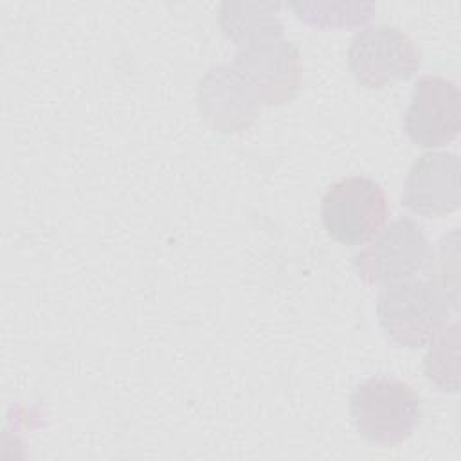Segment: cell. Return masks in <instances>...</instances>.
Here are the masks:
<instances>
[{"mask_svg":"<svg viewBox=\"0 0 461 461\" xmlns=\"http://www.w3.org/2000/svg\"><path fill=\"white\" fill-rule=\"evenodd\" d=\"M452 308L448 295L432 279L416 277L382 286L376 315L389 340L420 349L447 328Z\"/></svg>","mask_w":461,"mask_h":461,"instance_id":"cell-1","label":"cell"},{"mask_svg":"<svg viewBox=\"0 0 461 461\" xmlns=\"http://www.w3.org/2000/svg\"><path fill=\"white\" fill-rule=\"evenodd\" d=\"M403 130L421 148H439L452 142L461 130L457 85L441 76H420L403 115Z\"/></svg>","mask_w":461,"mask_h":461,"instance_id":"cell-7","label":"cell"},{"mask_svg":"<svg viewBox=\"0 0 461 461\" xmlns=\"http://www.w3.org/2000/svg\"><path fill=\"white\" fill-rule=\"evenodd\" d=\"M461 164L456 153L427 151L409 169L402 205L425 218H441L459 207Z\"/></svg>","mask_w":461,"mask_h":461,"instance_id":"cell-8","label":"cell"},{"mask_svg":"<svg viewBox=\"0 0 461 461\" xmlns=\"http://www.w3.org/2000/svg\"><path fill=\"white\" fill-rule=\"evenodd\" d=\"M434 250L423 227L400 216L353 256L357 276L367 285H394L430 272Z\"/></svg>","mask_w":461,"mask_h":461,"instance_id":"cell-3","label":"cell"},{"mask_svg":"<svg viewBox=\"0 0 461 461\" xmlns=\"http://www.w3.org/2000/svg\"><path fill=\"white\" fill-rule=\"evenodd\" d=\"M457 342V322L452 328H445L430 344V351L425 357V376L439 391H457V358L447 360V351Z\"/></svg>","mask_w":461,"mask_h":461,"instance_id":"cell-9","label":"cell"},{"mask_svg":"<svg viewBox=\"0 0 461 461\" xmlns=\"http://www.w3.org/2000/svg\"><path fill=\"white\" fill-rule=\"evenodd\" d=\"M421 63L414 40L396 25L376 23L358 31L348 50L355 81L366 88H384L412 77Z\"/></svg>","mask_w":461,"mask_h":461,"instance_id":"cell-5","label":"cell"},{"mask_svg":"<svg viewBox=\"0 0 461 461\" xmlns=\"http://www.w3.org/2000/svg\"><path fill=\"white\" fill-rule=\"evenodd\" d=\"M349 412L355 429L366 441L393 447L405 441L418 427L421 400L400 378L371 376L353 389Z\"/></svg>","mask_w":461,"mask_h":461,"instance_id":"cell-2","label":"cell"},{"mask_svg":"<svg viewBox=\"0 0 461 461\" xmlns=\"http://www.w3.org/2000/svg\"><path fill=\"white\" fill-rule=\"evenodd\" d=\"M389 200L384 187L367 176H344L322 198L321 218L328 236L357 247L371 241L385 225Z\"/></svg>","mask_w":461,"mask_h":461,"instance_id":"cell-4","label":"cell"},{"mask_svg":"<svg viewBox=\"0 0 461 461\" xmlns=\"http://www.w3.org/2000/svg\"><path fill=\"white\" fill-rule=\"evenodd\" d=\"M281 27L247 38L238 45L234 70L258 92L263 103L288 101L299 86V52L288 41L279 40Z\"/></svg>","mask_w":461,"mask_h":461,"instance_id":"cell-6","label":"cell"}]
</instances>
